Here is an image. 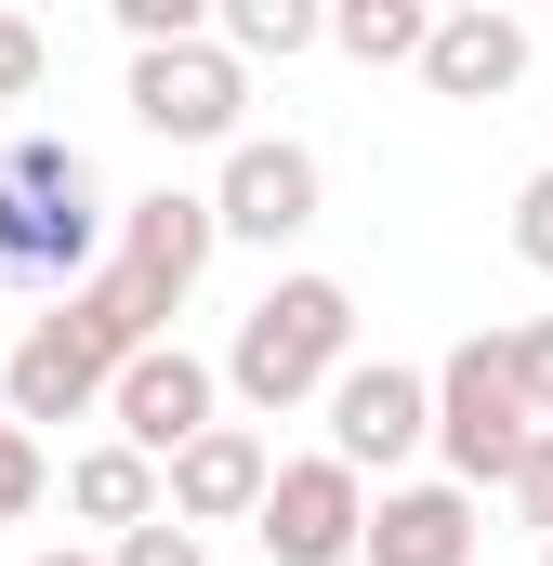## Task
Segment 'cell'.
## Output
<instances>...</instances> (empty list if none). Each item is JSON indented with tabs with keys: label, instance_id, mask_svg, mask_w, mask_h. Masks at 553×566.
I'll list each match as a JSON object with an SVG mask.
<instances>
[{
	"label": "cell",
	"instance_id": "1",
	"mask_svg": "<svg viewBox=\"0 0 553 566\" xmlns=\"http://www.w3.org/2000/svg\"><path fill=\"white\" fill-rule=\"evenodd\" d=\"M119 264V211L93 185V158L66 133H13L0 145V277H40L53 303L93 290Z\"/></svg>",
	"mask_w": 553,
	"mask_h": 566
},
{
	"label": "cell",
	"instance_id": "2",
	"mask_svg": "<svg viewBox=\"0 0 553 566\" xmlns=\"http://www.w3.org/2000/svg\"><path fill=\"white\" fill-rule=\"evenodd\" d=\"M356 369V290L343 277H276L251 316H238V343H225V396L276 422V409H303V396H330Z\"/></svg>",
	"mask_w": 553,
	"mask_h": 566
},
{
	"label": "cell",
	"instance_id": "3",
	"mask_svg": "<svg viewBox=\"0 0 553 566\" xmlns=\"http://www.w3.org/2000/svg\"><path fill=\"white\" fill-rule=\"evenodd\" d=\"M528 396H514V356H501V329H461L448 356H435V461H448V488H514V461H528Z\"/></svg>",
	"mask_w": 553,
	"mask_h": 566
},
{
	"label": "cell",
	"instance_id": "4",
	"mask_svg": "<svg viewBox=\"0 0 553 566\" xmlns=\"http://www.w3.org/2000/svg\"><path fill=\"white\" fill-rule=\"evenodd\" d=\"M251 541H264V566H356V554H369V474H356V461H330V448L276 461Z\"/></svg>",
	"mask_w": 553,
	"mask_h": 566
},
{
	"label": "cell",
	"instance_id": "5",
	"mask_svg": "<svg viewBox=\"0 0 553 566\" xmlns=\"http://www.w3.org/2000/svg\"><path fill=\"white\" fill-rule=\"evenodd\" d=\"M238 106H251V66L225 53V40H171V53H133V119L158 145H225L238 158Z\"/></svg>",
	"mask_w": 553,
	"mask_h": 566
},
{
	"label": "cell",
	"instance_id": "6",
	"mask_svg": "<svg viewBox=\"0 0 553 566\" xmlns=\"http://www.w3.org/2000/svg\"><path fill=\"white\" fill-rule=\"evenodd\" d=\"M211 251H225V224H211V198H185V185H158L119 211V290L145 303V329L171 343V316H185V290L211 277Z\"/></svg>",
	"mask_w": 553,
	"mask_h": 566
},
{
	"label": "cell",
	"instance_id": "7",
	"mask_svg": "<svg viewBox=\"0 0 553 566\" xmlns=\"http://www.w3.org/2000/svg\"><path fill=\"white\" fill-rule=\"evenodd\" d=\"M409 448H435V369H409V356H356V369L330 382V461H356V474L396 488Z\"/></svg>",
	"mask_w": 553,
	"mask_h": 566
},
{
	"label": "cell",
	"instance_id": "8",
	"mask_svg": "<svg viewBox=\"0 0 553 566\" xmlns=\"http://www.w3.org/2000/svg\"><path fill=\"white\" fill-rule=\"evenodd\" d=\"M106 422H119V448H145V461L171 474L198 434L225 422V369H211V356H185V343H145L133 369H119V396H106Z\"/></svg>",
	"mask_w": 553,
	"mask_h": 566
},
{
	"label": "cell",
	"instance_id": "9",
	"mask_svg": "<svg viewBox=\"0 0 553 566\" xmlns=\"http://www.w3.org/2000/svg\"><path fill=\"white\" fill-rule=\"evenodd\" d=\"M316 198H330L316 145H290V133H251L238 158H225V185H211V224H225L238 251H290V238L316 224Z\"/></svg>",
	"mask_w": 553,
	"mask_h": 566
},
{
	"label": "cell",
	"instance_id": "10",
	"mask_svg": "<svg viewBox=\"0 0 553 566\" xmlns=\"http://www.w3.org/2000/svg\"><path fill=\"white\" fill-rule=\"evenodd\" d=\"M106 396H119V369H106V356H80L53 316H27V329H13V356H0V422H27V434H40V422H93Z\"/></svg>",
	"mask_w": 553,
	"mask_h": 566
},
{
	"label": "cell",
	"instance_id": "11",
	"mask_svg": "<svg viewBox=\"0 0 553 566\" xmlns=\"http://www.w3.org/2000/svg\"><path fill=\"white\" fill-rule=\"evenodd\" d=\"M264 488H276V448L251 422H211L185 461H171V527H251Z\"/></svg>",
	"mask_w": 553,
	"mask_h": 566
},
{
	"label": "cell",
	"instance_id": "12",
	"mask_svg": "<svg viewBox=\"0 0 553 566\" xmlns=\"http://www.w3.org/2000/svg\"><path fill=\"white\" fill-rule=\"evenodd\" d=\"M421 80H435L448 106H501V93L528 80V13H488V0L435 13V53H421Z\"/></svg>",
	"mask_w": 553,
	"mask_h": 566
},
{
	"label": "cell",
	"instance_id": "13",
	"mask_svg": "<svg viewBox=\"0 0 553 566\" xmlns=\"http://www.w3.org/2000/svg\"><path fill=\"white\" fill-rule=\"evenodd\" d=\"M356 566H474V488L421 474V488H383L369 501V554Z\"/></svg>",
	"mask_w": 553,
	"mask_h": 566
},
{
	"label": "cell",
	"instance_id": "14",
	"mask_svg": "<svg viewBox=\"0 0 553 566\" xmlns=\"http://www.w3.org/2000/svg\"><path fill=\"white\" fill-rule=\"evenodd\" d=\"M66 514H80V527H106V554H119L133 527L171 514V474H158L145 448H119V434H93V448L66 461Z\"/></svg>",
	"mask_w": 553,
	"mask_h": 566
},
{
	"label": "cell",
	"instance_id": "15",
	"mask_svg": "<svg viewBox=\"0 0 553 566\" xmlns=\"http://www.w3.org/2000/svg\"><path fill=\"white\" fill-rule=\"evenodd\" d=\"M211 40H225L238 66H290V53H316V40H330V13H316V0H225V13H211Z\"/></svg>",
	"mask_w": 553,
	"mask_h": 566
},
{
	"label": "cell",
	"instance_id": "16",
	"mask_svg": "<svg viewBox=\"0 0 553 566\" xmlns=\"http://www.w3.org/2000/svg\"><path fill=\"white\" fill-rule=\"evenodd\" d=\"M330 40H343L356 66H421V53H435V13H421V0H343Z\"/></svg>",
	"mask_w": 553,
	"mask_h": 566
},
{
	"label": "cell",
	"instance_id": "17",
	"mask_svg": "<svg viewBox=\"0 0 553 566\" xmlns=\"http://www.w3.org/2000/svg\"><path fill=\"white\" fill-rule=\"evenodd\" d=\"M40 501H53V461H40V434H27V422H0V527H27Z\"/></svg>",
	"mask_w": 553,
	"mask_h": 566
},
{
	"label": "cell",
	"instance_id": "18",
	"mask_svg": "<svg viewBox=\"0 0 553 566\" xmlns=\"http://www.w3.org/2000/svg\"><path fill=\"white\" fill-rule=\"evenodd\" d=\"M501 356H514V396H528V422H553V316H514V329H501Z\"/></svg>",
	"mask_w": 553,
	"mask_h": 566
},
{
	"label": "cell",
	"instance_id": "19",
	"mask_svg": "<svg viewBox=\"0 0 553 566\" xmlns=\"http://www.w3.org/2000/svg\"><path fill=\"white\" fill-rule=\"evenodd\" d=\"M514 264H528V277H553V171H528V185H514Z\"/></svg>",
	"mask_w": 553,
	"mask_h": 566
},
{
	"label": "cell",
	"instance_id": "20",
	"mask_svg": "<svg viewBox=\"0 0 553 566\" xmlns=\"http://www.w3.org/2000/svg\"><path fill=\"white\" fill-rule=\"evenodd\" d=\"M501 501H514V527H541V541H553V422L528 434V461H514V488H501Z\"/></svg>",
	"mask_w": 553,
	"mask_h": 566
},
{
	"label": "cell",
	"instance_id": "21",
	"mask_svg": "<svg viewBox=\"0 0 553 566\" xmlns=\"http://www.w3.org/2000/svg\"><path fill=\"white\" fill-rule=\"evenodd\" d=\"M106 566H211V554H198V527H171V514H158V527H133Z\"/></svg>",
	"mask_w": 553,
	"mask_h": 566
},
{
	"label": "cell",
	"instance_id": "22",
	"mask_svg": "<svg viewBox=\"0 0 553 566\" xmlns=\"http://www.w3.org/2000/svg\"><path fill=\"white\" fill-rule=\"evenodd\" d=\"M27 93H40V27L0 13V106H27Z\"/></svg>",
	"mask_w": 553,
	"mask_h": 566
},
{
	"label": "cell",
	"instance_id": "23",
	"mask_svg": "<svg viewBox=\"0 0 553 566\" xmlns=\"http://www.w3.org/2000/svg\"><path fill=\"white\" fill-rule=\"evenodd\" d=\"M27 566H106V554H80V541H66V554H27Z\"/></svg>",
	"mask_w": 553,
	"mask_h": 566
},
{
	"label": "cell",
	"instance_id": "24",
	"mask_svg": "<svg viewBox=\"0 0 553 566\" xmlns=\"http://www.w3.org/2000/svg\"><path fill=\"white\" fill-rule=\"evenodd\" d=\"M541 566H553V541H541Z\"/></svg>",
	"mask_w": 553,
	"mask_h": 566
}]
</instances>
